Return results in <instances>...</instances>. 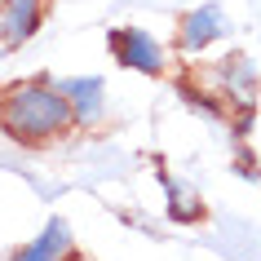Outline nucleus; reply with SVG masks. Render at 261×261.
<instances>
[{"label": "nucleus", "mask_w": 261, "mask_h": 261, "mask_svg": "<svg viewBox=\"0 0 261 261\" xmlns=\"http://www.w3.org/2000/svg\"><path fill=\"white\" fill-rule=\"evenodd\" d=\"M71 124H75V111H71L67 89H58L49 80L14 84L0 97V128L14 142H54Z\"/></svg>", "instance_id": "obj_1"}, {"label": "nucleus", "mask_w": 261, "mask_h": 261, "mask_svg": "<svg viewBox=\"0 0 261 261\" xmlns=\"http://www.w3.org/2000/svg\"><path fill=\"white\" fill-rule=\"evenodd\" d=\"M111 49H115V58H120V62L146 71V75L164 71V54H160V44H155L151 31H142V27H120L115 36H111Z\"/></svg>", "instance_id": "obj_2"}, {"label": "nucleus", "mask_w": 261, "mask_h": 261, "mask_svg": "<svg viewBox=\"0 0 261 261\" xmlns=\"http://www.w3.org/2000/svg\"><path fill=\"white\" fill-rule=\"evenodd\" d=\"M40 27V0H0V44H22Z\"/></svg>", "instance_id": "obj_3"}, {"label": "nucleus", "mask_w": 261, "mask_h": 261, "mask_svg": "<svg viewBox=\"0 0 261 261\" xmlns=\"http://www.w3.org/2000/svg\"><path fill=\"white\" fill-rule=\"evenodd\" d=\"M221 31H226V18H221L217 5L191 9V14L181 18V49H186V54H199V49H208V44L217 40Z\"/></svg>", "instance_id": "obj_4"}, {"label": "nucleus", "mask_w": 261, "mask_h": 261, "mask_svg": "<svg viewBox=\"0 0 261 261\" xmlns=\"http://www.w3.org/2000/svg\"><path fill=\"white\" fill-rule=\"evenodd\" d=\"M14 261H71V230L67 221H49L40 239H31L14 252Z\"/></svg>", "instance_id": "obj_5"}, {"label": "nucleus", "mask_w": 261, "mask_h": 261, "mask_svg": "<svg viewBox=\"0 0 261 261\" xmlns=\"http://www.w3.org/2000/svg\"><path fill=\"white\" fill-rule=\"evenodd\" d=\"M71 97V111H75V124H97L102 120V111H107V102H102V80H71L62 84Z\"/></svg>", "instance_id": "obj_6"}, {"label": "nucleus", "mask_w": 261, "mask_h": 261, "mask_svg": "<svg viewBox=\"0 0 261 261\" xmlns=\"http://www.w3.org/2000/svg\"><path fill=\"white\" fill-rule=\"evenodd\" d=\"M221 84H226V97H230V102L248 107L252 93H257V71H252L248 58H226V62H221Z\"/></svg>", "instance_id": "obj_7"}]
</instances>
